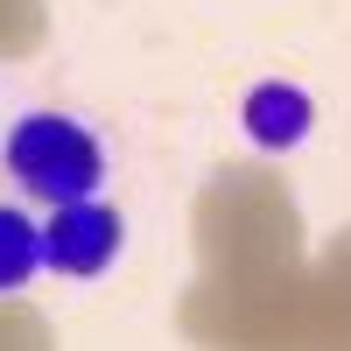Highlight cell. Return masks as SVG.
Returning <instances> with one entry per match:
<instances>
[{
	"label": "cell",
	"instance_id": "1",
	"mask_svg": "<svg viewBox=\"0 0 351 351\" xmlns=\"http://www.w3.org/2000/svg\"><path fill=\"white\" fill-rule=\"evenodd\" d=\"M0 162H8V183L43 204V211H64V204H84L99 197L106 183V148L99 134L77 120V112H21V120L8 127V141H0Z\"/></svg>",
	"mask_w": 351,
	"mask_h": 351
},
{
	"label": "cell",
	"instance_id": "3",
	"mask_svg": "<svg viewBox=\"0 0 351 351\" xmlns=\"http://www.w3.org/2000/svg\"><path fill=\"white\" fill-rule=\"evenodd\" d=\"M239 127L260 155H288V148H302L309 127H316V99L302 92V84H288V77H260L253 92L239 99Z\"/></svg>",
	"mask_w": 351,
	"mask_h": 351
},
{
	"label": "cell",
	"instance_id": "4",
	"mask_svg": "<svg viewBox=\"0 0 351 351\" xmlns=\"http://www.w3.org/2000/svg\"><path fill=\"white\" fill-rule=\"evenodd\" d=\"M43 267V218L28 204H0V295H21Z\"/></svg>",
	"mask_w": 351,
	"mask_h": 351
},
{
	"label": "cell",
	"instance_id": "2",
	"mask_svg": "<svg viewBox=\"0 0 351 351\" xmlns=\"http://www.w3.org/2000/svg\"><path fill=\"white\" fill-rule=\"evenodd\" d=\"M120 253H127V218L112 211L106 197L64 204V211L43 218V260H49V274H64V281H99V274L120 267Z\"/></svg>",
	"mask_w": 351,
	"mask_h": 351
}]
</instances>
